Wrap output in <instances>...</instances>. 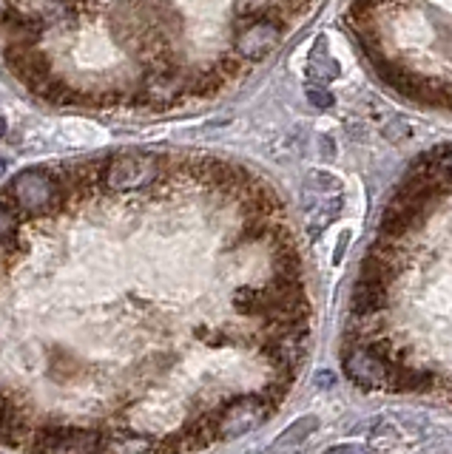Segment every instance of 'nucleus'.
<instances>
[{"label": "nucleus", "mask_w": 452, "mask_h": 454, "mask_svg": "<svg viewBox=\"0 0 452 454\" xmlns=\"http://www.w3.org/2000/svg\"><path fill=\"white\" fill-rule=\"evenodd\" d=\"M111 454H146L148 451V443L143 437H131V434H125L120 437L115 446H108Z\"/></svg>", "instance_id": "obj_12"}, {"label": "nucleus", "mask_w": 452, "mask_h": 454, "mask_svg": "<svg viewBox=\"0 0 452 454\" xmlns=\"http://www.w3.org/2000/svg\"><path fill=\"white\" fill-rule=\"evenodd\" d=\"M435 168H438V170H444V174H449V176H452V148H447V153H444V156H438Z\"/></svg>", "instance_id": "obj_15"}, {"label": "nucleus", "mask_w": 452, "mask_h": 454, "mask_svg": "<svg viewBox=\"0 0 452 454\" xmlns=\"http://www.w3.org/2000/svg\"><path fill=\"white\" fill-rule=\"evenodd\" d=\"M100 434L94 429H66V426H46L37 429L32 440V454H97Z\"/></svg>", "instance_id": "obj_3"}, {"label": "nucleus", "mask_w": 452, "mask_h": 454, "mask_svg": "<svg viewBox=\"0 0 452 454\" xmlns=\"http://www.w3.org/2000/svg\"><path fill=\"white\" fill-rule=\"evenodd\" d=\"M6 196H12V205L18 210H32V213H40V210H52L66 202V188L52 179L44 170H26L20 174L15 182L6 188Z\"/></svg>", "instance_id": "obj_1"}, {"label": "nucleus", "mask_w": 452, "mask_h": 454, "mask_svg": "<svg viewBox=\"0 0 452 454\" xmlns=\"http://www.w3.org/2000/svg\"><path fill=\"white\" fill-rule=\"evenodd\" d=\"M18 213L20 210L12 202H6V196H0V245L15 236V231H18Z\"/></svg>", "instance_id": "obj_11"}, {"label": "nucleus", "mask_w": 452, "mask_h": 454, "mask_svg": "<svg viewBox=\"0 0 452 454\" xmlns=\"http://www.w3.org/2000/svg\"><path fill=\"white\" fill-rule=\"evenodd\" d=\"M267 418V406L259 401V397H239L231 406H225L219 411L217 420V434L219 437H239L250 429H257L259 423H265Z\"/></svg>", "instance_id": "obj_5"}, {"label": "nucleus", "mask_w": 452, "mask_h": 454, "mask_svg": "<svg viewBox=\"0 0 452 454\" xmlns=\"http://www.w3.org/2000/svg\"><path fill=\"white\" fill-rule=\"evenodd\" d=\"M23 432H26L23 411L9 397H0V446H18Z\"/></svg>", "instance_id": "obj_9"}, {"label": "nucleus", "mask_w": 452, "mask_h": 454, "mask_svg": "<svg viewBox=\"0 0 452 454\" xmlns=\"http://www.w3.org/2000/svg\"><path fill=\"white\" fill-rule=\"evenodd\" d=\"M0 174H4V162H0Z\"/></svg>", "instance_id": "obj_17"}, {"label": "nucleus", "mask_w": 452, "mask_h": 454, "mask_svg": "<svg viewBox=\"0 0 452 454\" xmlns=\"http://www.w3.org/2000/svg\"><path fill=\"white\" fill-rule=\"evenodd\" d=\"M307 99L313 103L316 108H328V106H333V97L328 94V91H319V89H307Z\"/></svg>", "instance_id": "obj_14"}, {"label": "nucleus", "mask_w": 452, "mask_h": 454, "mask_svg": "<svg viewBox=\"0 0 452 454\" xmlns=\"http://www.w3.org/2000/svg\"><path fill=\"white\" fill-rule=\"evenodd\" d=\"M4 57H6V66L15 71L35 94L44 89L46 82H52L49 57L37 46H32V43H6Z\"/></svg>", "instance_id": "obj_4"}, {"label": "nucleus", "mask_w": 452, "mask_h": 454, "mask_svg": "<svg viewBox=\"0 0 452 454\" xmlns=\"http://www.w3.org/2000/svg\"><path fill=\"white\" fill-rule=\"evenodd\" d=\"M279 43V32H276V26L271 23H257V26H250L245 28L242 35H239L236 40V51L245 57V60H262V57H267L274 51V46Z\"/></svg>", "instance_id": "obj_7"}, {"label": "nucleus", "mask_w": 452, "mask_h": 454, "mask_svg": "<svg viewBox=\"0 0 452 454\" xmlns=\"http://www.w3.org/2000/svg\"><path fill=\"white\" fill-rule=\"evenodd\" d=\"M4 134H6V120L0 117V139H4Z\"/></svg>", "instance_id": "obj_16"}, {"label": "nucleus", "mask_w": 452, "mask_h": 454, "mask_svg": "<svg viewBox=\"0 0 452 454\" xmlns=\"http://www.w3.org/2000/svg\"><path fill=\"white\" fill-rule=\"evenodd\" d=\"M345 372L353 383H359L364 389H378L390 383V366L387 361H381L376 352L364 347H353L345 355Z\"/></svg>", "instance_id": "obj_6"}, {"label": "nucleus", "mask_w": 452, "mask_h": 454, "mask_svg": "<svg viewBox=\"0 0 452 454\" xmlns=\"http://www.w3.org/2000/svg\"><path fill=\"white\" fill-rule=\"evenodd\" d=\"M338 74H342V68H338V63L330 57L328 40L319 37L313 51H310V60H307V77L324 89V85H328L330 80H336Z\"/></svg>", "instance_id": "obj_8"}, {"label": "nucleus", "mask_w": 452, "mask_h": 454, "mask_svg": "<svg viewBox=\"0 0 452 454\" xmlns=\"http://www.w3.org/2000/svg\"><path fill=\"white\" fill-rule=\"evenodd\" d=\"M160 176V160L151 153H123L106 165V184L111 191H139Z\"/></svg>", "instance_id": "obj_2"}, {"label": "nucleus", "mask_w": 452, "mask_h": 454, "mask_svg": "<svg viewBox=\"0 0 452 454\" xmlns=\"http://www.w3.org/2000/svg\"><path fill=\"white\" fill-rule=\"evenodd\" d=\"M321 454H385V451H378L367 443H336L330 449H324Z\"/></svg>", "instance_id": "obj_13"}, {"label": "nucleus", "mask_w": 452, "mask_h": 454, "mask_svg": "<svg viewBox=\"0 0 452 454\" xmlns=\"http://www.w3.org/2000/svg\"><path fill=\"white\" fill-rule=\"evenodd\" d=\"M319 429V418L316 415H305L299 420H293L285 432H282L271 446H267V451L271 454H279V451H285V449H296V446H302L305 440L313 434Z\"/></svg>", "instance_id": "obj_10"}]
</instances>
